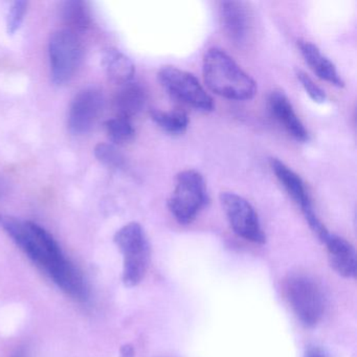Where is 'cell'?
Masks as SVG:
<instances>
[{"mask_svg": "<svg viewBox=\"0 0 357 357\" xmlns=\"http://www.w3.org/2000/svg\"><path fill=\"white\" fill-rule=\"evenodd\" d=\"M219 18L225 36L237 45L248 41L250 32V11L242 1H221L219 3Z\"/></svg>", "mask_w": 357, "mask_h": 357, "instance_id": "10", "label": "cell"}, {"mask_svg": "<svg viewBox=\"0 0 357 357\" xmlns=\"http://www.w3.org/2000/svg\"><path fill=\"white\" fill-rule=\"evenodd\" d=\"M271 168L273 172L275 173L278 181L287 192L288 195L301 208L303 214H306V213L312 211L313 206L311 204L310 196H309L303 179L294 170H291L287 165L284 164L278 158H271Z\"/></svg>", "mask_w": 357, "mask_h": 357, "instance_id": "13", "label": "cell"}, {"mask_svg": "<svg viewBox=\"0 0 357 357\" xmlns=\"http://www.w3.org/2000/svg\"><path fill=\"white\" fill-rule=\"evenodd\" d=\"M202 73L206 86L220 97L248 101L256 96V82L223 50L213 47L204 54Z\"/></svg>", "mask_w": 357, "mask_h": 357, "instance_id": "2", "label": "cell"}, {"mask_svg": "<svg viewBox=\"0 0 357 357\" xmlns=\"http://www.w3.org/2000/svg\"><path fill=\"white\" fill-rule=\"evenodd\" d=\"M0 223L22 252L45 271L54 283L75 300L89 296L86 283L80 271L64 256L53 236L32 221L3 217Z\"/></svg>", "mask_w": 357, "mask_h": 357, "instance_id": "1", "label": "cell"}, {"mask_svg": "<svg viewBox=\"0 0 357 357\" xmlns=\"http://www.w3.org/2000/svg\"><path fill=\"white\" fill-rule=\"evenodd\" d=\"M102 64L108 78L116 84H128L135 77V64L119 50H105L102 57Z\"/></svg>", "mask_w": 357, "mask_h": 357, "instance_id": "15", "label": "cell"}, {"mask_svg": "<svg viewBox=\"0 0 357 357\" xmlns=\"http://www.w3.org/2000/svg\"><path fill=\"white\" fill-rule=\"evenodd\" d=\"M158 80L162 86L174 99L200 112L214 110V101L191 73L174 66H164L158 70Z\"/></svg>", "mask_w": 357, "mask_h": 357, "instance_id": "6", "label": "cell"}, {"mask_svg": "<svg viewBox=\"0 0 357 357\" xmlns=\"http://www.w3.org/2000/svg\"><path fill=\"white\" fill-rule=\"evenodd\" d=\"M146 104V93L141 85L128 83L123 85L116 98V108L119 116L130 119L143 110Z\"/></svg>", "mask_w": 357, "mask_h": 357, "instance_id": "16", "label": "cell"}, {"mask_svg": "<svg viewBox=\"0 0 357 357\" xmlns=\"http://www.w3.org/2000/svg\"><path fill=\"white\" fill-rule=\"evenodd\" d=\"M298 47L309 68L321 80L336 87H344V82L338 74L335 66L321 54L319 47L310 41L298 40Z\"/></svg>", "mask_w": 357, "mask_h": 357, "instance_id": "14", "label": "cell"}, {"mask_svg": "<svg viewBox=\"0 0 357 357\" xmlns=\"http://www.w3.org/2000/svg\"><path fill=\"white\" fill-rule=\"evenodd\" d=\"M114 240L124 258L123 282L127 287H135L143 281L151 256L145 231L139 223L130 222L116 231Z\"/></svg>", "mask_w": 357, "mask_h": 357, "instance_id": "4", "label": "cell"}, {"mask_svg": "<svg viewBox=\"0 0 357 357\" xmlns=\"http://www.w3.org/2000/svg\"><path fill=\"white\" fill-rule=\"evenodd\" d=\"M106 131L112 143L123 145L130 143L135 137V127L130 119L118 116L105 123Z\"/></svg>", "mask_w": 357, "mask_h": 357, "instance_id": "19", "label": "cell"}, {"mask_svg": "<svg viewBox=\"0 0 357 357\" xmlns=\"http://www.w3.org/2000/svg\"><path fill=\"white\" fill-rule=\"evenodd\" d=\"M296 78L300 81L303 89H305V91L308 93L309 97L313 101L317 102V103H324L326 101L327 96H326L325 91L317 83H314V81L306 73L303 72V70H298L296 72Z\"/></svg>", "mask_w": 357, "mask_h": 357, "instance_id": "22", "label": "cell"}, {"mask_svg": "<svg viewBox=\"0 0 357 357\" xmlns=\"http://www.w3.org/2000/svg\"><path fill=\"white\" fill-rule=\"evenodd\" d=\"M103 109V97L96 89L81 91L70 106L68 126L75 135L89 132Z\"/></svg>", "mask_w": 357, "mask_h": 357, "instance_id": "9", "label": "cell"}, {"mask_svg": "<svg viewBox=\"0 0 357 357\" xmlns=\"http://www.w3.org/2000/svg\"><path fill=\"white\" fill-rule=\"evenodd\" d=\"M63 18L70 30H85L91 24L89 8L83 1H66L63 7Z\"/></svg>", "mask_w": 357, "mask_h": 357, "instance_id": "18", "label": "cell"}, {"mask_svg": "<svg viewBox=\"0 0 357 357\" xmlns=\"http://www.w3.org/2000/svg\"><path fill=\"white\" fill-rule=\"evenodd\" d=\"M120 357H135V348H133L132 344H124L121 348Z\"/></svg>", "mask_w": 357, "mask_h": 357, "instance_id": "24", "label": "cell"}, {"mask_svg": "<svg viewBox=\"0 0 357 357\" xmlns=\"http://www.w3.org/2000/svg\"><path fill=\"white\" fill-rule=\"evenodd\" d=\"M28 9V3L26 1H14L8 12L7 29L9 34L13 35L20 30L24 22V15Z\"/></svg>", "mask_w": 357, "mask_h": 357, "instance_id": "21", "label": "cell"}, {"mask_svg": "<svg viewBox=\"0 0 357 357\" xmlns=\"http://www.w3.org/2000/svg\"><path fill=\"white\" fill-rule=\"evenodd\" d=\"M327 248L330 265L337 275L351 279L356 275V252L350 242L340 236L329 234L323 242Z\"/></svg>", "mask_w": 357, "mask_h": 357, "instance_id": "12", "label": "cell"}, {"mask_svg": "<svg viewBox=\"0 0 357 357\" xmlns=\"http://www.w3.org/2000/svg\"><path fill=\"white\" fill-rule=\"evenodd\" d=\"M152 121L165 132L172 135H181L187 131L189 126V118L183 112H164L153 109L150 112Z\"/></svg>", "mask_w": 357, "mask_h": 357, "instance_id": "17", "label": "cell"}, {"mask_svg": "<svg viewBox=\"0 0 357 357\" xmlns=\"http://www.w3.org/2000/svg\"><path fill=\"white\" fill-rule=\"evenodd\" d=\"M52 78L56 85L70 82L81 61V45L74 32L61 30L54 33L49 45Z\"/></svg>", "mask_w": 357, "mask_h": 357, "instance_id": "8", "label": "cell"}, {"mask_svg": "<svg viewBox=\"0 0 357 357\" xmlns=\"http://www.w3.org/2000/svg\"><path fill=\"white\" fill-rule=\"evenodd\" d=\"M304 357H329V355L319 347H309L305 352Z\"/></svg>", "mask_w": 357, "mask_h": 357, "instance_id": "23", "label": "cell"}, {"mask_svg": "<svg viewBox=\"0 0 357 357\" xmlns=\"http://www.w3.org/2000/svg\"><path fill=\"white\" fill-rule=\"evenodd\" d=\"M219 199L235 234L252 243L266 241L258 214L248 200L234 192H222Z\"/></svg>", "mask_w": 357, "mask_h": 357, "instance_id": "7", "label": "cell"}, {"mask_svg": "<svg viewBox=\"0 0 357 357\" xmlns=\"http://www.w3.org/2000/svg\"><path fill=\"white\" fill-rule=\"evenodd\" d=\"M26 356V354H24V352H22V351H20V352H17L16 353L15 355H13V357H24Z\"/></svg>", "mask_w": 357, "mask_h": 357, "instance_id": "25", "label": "cell"}, {"mask_svg": "<svg viewBox=\"0 0 357 357\" xmlns=\"http://www.w3.org/2000/svg\"><path fill=\"white\" fill-rule=\"evenodd\" d=\"M285 292L290 308L305 327H315L321 321L325 314L326 296L313 278L291 275L286 281Z\"/></svg>", "mask_w": 357, "mask_h": 357, "instance_id": "5", "label": "cell"}, {"mask_svg": "<svg viewBox=\"0 0 357 357\" xmlns=\"http://www.w3.org/2000/svg\"><path fill=\"white\" fill-rule=\"evenodd\" d=\"M268 108L271 116L279 122L281 126L298 142H307L309 133L302 121L294 112L292 104L287 96L281 91H275L268 98Z\"/></svg>", "mask_w": 357, "mask_h": 357, "instance_id": "11", "label": "cell"}, {"mask_svg": "<svg viewBox=\"0 0 357 357\" xmlns=\"http://www.w3.org/2000/svg\"><path fill=\"white\" fill-rule=\"evenodd\" d=\"M206 181L198 171L188 169L177 174L175 187L168 199V208L177 222L188 225L208 206Z\"/></svg>", "mask_w": 357, "mask_h": 357, "instance_id": "3", "label": "cell"}, {"mask_svg": "<svg viewBox=\"0 0 357 357\" xmlns=\"http://www.w3.org/2000/svg\"><path fill=\"white\" fill-rule=\"evenodd\" d=\"M95 155L100 162L112 169H123L125 168L124 156L120 151L110 144L101 143L96 146Z\"/></svg>", "mask_w": 357, "mask_h": 357, "instance_id": "20", "label": "cell"}]
</instances>
